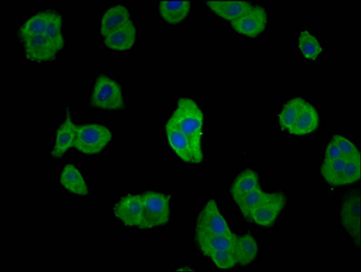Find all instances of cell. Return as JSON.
<instances>
[{
	"label": "cell",
	"instance_id": "obj_1",
	"mask_svg": "<svg viewBox=\"0 0 361 272\" xmlns=\"http://www.w3.org/2000/svg\"><path fill=\"white\" fill-rule=\"evenodd\" d=\"M20 37L27 60L39 63L53 60L65 44L61 15L52 11L35 14L22 25Z\"/></svg>",
	"mask_w": 361,
	"mask_h": 272
},
{
	"label": "cell",
	"instance_id": "obj_2",
	"mask_svg": "<svg viewBox=\"0 0 361 272\" xmlns=\"http://www.w3.org/2000/svg\"><path fill=\"white\" fill-rule=\"evenodd\" d=\"M169 120L187 136L197 163L201 162L203 160L202 138L204 115L200 106L190 98H181Z\"/></svg>",
	"mask_w": 361,
	"mask_h": 272
},
{
	"label": "cell",
	"instance_id": "obj_3",
	"mask_svg": "<svg viewBox=\"0 0 361 272\" xmlns=\"http://www.w3.org/2000/svg\"><path fill=\"white\" fill-rule=\"evenodd\" d=\"M112 139L113 133L106 126L98 124L78 126L74 148L83 154H98Z\"/></svg>",
	"mask_w": 361,
	"mask_h": 272
},
{
	"label": "cell",
	"instance_id": "obj_4",
	"mask_svg": "<svg viewBox=\"0 0 361 272\" xmlns=\"http://www.w3.org/2000/svg\"><path fill=\"white\" fill-rule=\"evenodd\" d=\"M144 217L141 229H151L167 224L170 219V198L160 193L142 195Z\"/></svg>",
	"mask_w": 361,
	"mask_h": 272
},
{
	"label": "cell",
	"instance_id": "obj_5",
	"mask_svg": "<svg viewBox=\"0 0 361 272\" xmlns=\"http://www.w3.org/2000/svg\"><path fill=\"white\" fill-rule=\"evenodd\" d=\"M91 105L103 110H119L124 107L122 91L115 80L101 75L96 81Z\"/></svg>",
	"mask_w": 361,
	"mask_h": 272
},
{
	"label": "cell",
	"instance_id": "obj_6",
	"mask_svg": "<svg viewBox=\"0 0 361 272\" xmlns=\"http://www.w3.org/2000/svg\"><path fill=\"white\" fill-rule=\"evenodd\" d=\"M197 233L228 236L235 235L213 200L205 205L198 215Z\"/></svg>",
	"mask_w": 361,
	"mask_h": 272
},
{
	"label": "cell",
	"instance_id": "obj_7",
	"mask_svg": "<svg viewBox=\"0 0 361 272\" xmlns=\"http://www.w3.org/2000/svg\"><path fill=\"white\" fill-rule=\"evenodd\" d=\"M114 213L124 225L140 227L144 217L142 195H128L121 198L114 207Z\"/></svg>",
	"mask_w": 361,
	"mask_h": 272
},
{
	"label": "cell",
	"instance_id": "obj_8",
	"mask_svg": "<svg viewBox=\"0 0 361 272\" xmlns=\"http://www.w3.org/2000/svg\"><path fill=\"white\" fill-rule=\"evenodd\" d=\"M267 15L260 6H253L243 15L232 22L233 28L239 34L256 37L264 32L267 23Z\"/></svg>",
	"mask_w": 361,
	"mask_h": 272
},
{
	"label": "cell",
	"instance_id": "obj_9",
	"mask_svg": "<svg viewBox=\"0 0 361 272\" xmlns=\"http://www.w3.org/2000/svg\"><path fill=\"white\" fill-rule=\"evenodd\" d=\"M285 205L286 197L284 195L270 194L268 197L253 211L249 219L259 226L270 227L275 223Z\"/></svg>",
	"mask_w": 361,
	"mask_h": 272
},
{
	"label": "cell",
	"instance_id": "obj_10",
	"mask_svg": "<svg viewBox=\"0 0 361 272\" xmlns=\"http://www.w3.org/2000/svg\"><path fill=\"white\" fill-rule=\"evenodd\" d=\"M360 195L353 193L345 200L341 212V223L355 242L360 245Z\"/></svg>",
	"mask_w": 361,
	"mask_h": 272
},
{
	"label": "cell",
	"instance_id": "obj_11",
	"mask_svg": "<svg viewBox=\"0 0 361 272\" xmlns=\"http://www.w3.org/2000/svg\"><path fill=\"white\" fill-rule=\"evenodd\" d=\"M165 129L170 145L177 155L186 162L197 163L192 145L187 136L170 120L166 123Z\"/></svg>",
	"mask_w": 361,
	"mask_h": 272
},
{
	"label": "cell",
	"instance_id": "obj_12",
	"mask_svg": "<svg viewBox=\"0 0 361 272\" xmlns=\"http://www.w3.org/2000/svg\"><path fill=\"white\" fill-rule=\"evenodd\" d=\"M236 235L197 233V241L202 252L207 257L221 251H234Z\"/></svg>",
	"mask_w": 361,
	"mask_h": 272
},
{
	"label": "cell",
	"instance_id": "obj_13",
	"mask_svg": "<svg viewBox=\"0 0 361 272\" xmlns=\"http://www.w3.org/2000/svg\"><path fill=\"white\" fill-rule=\"evenodd\" d=\"M136 40V29L132 21L105 37L106 46L113 50L126 51L131 48Z\"/></svg>",
	"mask_w": 361,
	"mask_h": 272
},
{
	"label": "cell",
	"instance_id": "obj_14",
	"mask_svg": "<svg viewBox=\"0 0 361 272\" xmlns=\"http://www.w3.org/2000/svg\"><path fill=\"white\" fill-rule=\"evenodd\" d=\"M77 135V127L72 122L70 113H68L66 120L58 129L56 141L51 153L54 157L63 156L72 147H74Z\"/></svg>",
	"mask_w": 361,
	"mask_h": 272
},
{
	"label": "cell",
	"instance_id": "obj_15",
	"mask_svg": "<svg viewBox=\"0 0 361 272\" xmlns=\"http://www.w3.org/2000/svg\"><path fill=\"white\" fill-rule=\"evenodd\" d=\"M129 13L123 6L110 8L101 19V33L104 37L130 22Z\"/></svg>",
	"mask_w": 361,
	"mask_h": 272
},
{
	"label": "cell",
	"instance_id": "obj_16",
	"mask_svg": "<svg viewBox=\"0 0 361 272\" xmlns=\"http://www.w3.org/2000/svg\"><path fill=\"white\" fill-rule=\"evenodd\" d=\"M319 117L315 108L310 103L305 104L296 124L289 131L296 136H303L312 133L319 127Z\"/></svg>",
	"mask_w": 361,
	"mask_h": 272
},
{
	"label": "cell",
	"instance_id": "obj_17",
	"mask_svg": "<svg viewBox=\"0 0 361 272\" xmlns=\"http://www.w3.org/2000/svg\"><path fill=\"white\" fill-rule=\"evenodd\" d=\"M61 182L68 191L75 195L85 196L89 193V188L84 178L72 164H68L64 168L61 176Z\"/></svg>",
	"mask_w": 361,
	"mask_h": 272
},
{
	"label": "cell",
	"instance_id": "obj_18",
	"mask_svg": "<svg viewBox=\"0 0 361 272\" xmlns=\"http://www.w3.org/2000/svg\"><path fill=\"white\" fill-rule=\"evenodd\" d=\"M234 252L239 264L244 266L253 263L258 252L255 238L250 234L237 236Z\"/></svg>",
	"mask_w": 361,
	"mask_h": 272
},
{
	"label": "cell",
	"instance_id": "obj_19",
	"mask_svg": "<svg viewBox=\"0 0 361 272\" xmlns=\"http://www.w3.org/2000/svg\"><path fill=\"white\" fill-rule=\"evenodd\" d=\"M208 7L217 15L228 21H234L253 8L251 4L242 1L207 2Z\"/></svg>",
	"mask_w": 361,
	"mask_h": 272
},
{
	"label": "cell",
	"instance_id": "obj_20",
	"mask_svg": "<svg viewBox=\"0 0 361 272\" xmlns=\"http://www.w3.org/2000/svg\"><path fill=\"white\" fill-rule=\"evenodd\" d=\"M190 8L189 1H162L159 5L162 18L170 24H177L184 20L189 15Z\"/></svg>",
	"mask_w": 361,
	"mask_h": 272
},
{
	"label": "cell",
	"instance_id": "obj_21",
	"mask_svg": "<svg viewBox=\"0 0 361 272\" xmlns=\"http://www.w3.org/2000/svg\"><path fill=\"white\" fill-rule=\"evenodd\" d=\"M258 187L260 183L258 174L249 169L243 171L238 176L232 188L234 200L253 191Z\"/></svg>",
	"mask_w": 361,
	"mask_h": 272
},
{
	"label": "cell",
	"instance_id": "obj_22",
	"mask_svg": "<svg viewBox=\"0 0 361 272\" xmlns=\"http://www.w3.org/2000/svg\"><path fill=\"white\" fill-rule=\"evenodd\" d=\"M305 103L304 99L296 98L285 104L279 115V124L283 129L289 131L296 124Z\"/></svg>",
	"mask_w": 361,
	"mask_h": 272
},
{
	"label": "cell",
	"instance_id": "obj_23",
	"mask_svg": "<svg viewBox=\"0 0 361 272\" xmlns=\"http://www.w3.org/2000/svg\"><path fill=\"white\" fill-rule=\"evenodd\" d=\"M270 195L262 191L260 186L237 199L234 201L245 216L249 219L250 214L260 206Z\"/></svg>",
	"mask_w": 361,
	"mask_h": 272
},
{
	"label": "cell",
	"instance_id": "obj_24",
	"mask_svg": "<svg viewBox=\"0 0 361 272\" xmlns=\"http://www.w3.org/2000/svg\"><path fill=\"white\" fill-rule=\"evenodd\" d=\"M347 159L341 157L335 160H324L321 173L327 182L331 185L341 186V178L346 164Z\"/></svg>",
	"mask_w": 361,
	"mask_h": 272
},
{
	"label": "cell",
	"instance_id": "obj_25",
	"mask_svg": "<svg viewBox=\"0 0 361 272\" xmlns=\"http://www.w3.org/2000/svg\"><path fill=\"white\" fill-rule=\"evenodd\" d=\"M298 48L303 56L308 60H316L322 53V46L310 32H302L298 37Z\"/></svg>",
	"mask_w": 361,
	"mask_h": 272
},
{
	"label": "cell",
	"instance_id": "obj_26",
	"mask_svg": "<svg viewBox=\"0 0 361 272\" xmlns=\"http://www.w3.org/2000/svg\"><path fill=\"white\" fill-rule=\"evenodd\" d=\"M360 178V156L347 159L341 178V186L354 183Z\"/></svg>",
	"mask_w": 361,
	"mask_h": 272
},
{
	"label": "cell",
	"instance_id": "obj_27",
	"mask_svg": "<svg viewBox=\"0 0 361 272\" xmlns=\"http://www.w3.org/2000/svg\"><path fill=\"white\" fill-rule=\"evenodd\" d=\"M209 257L220 269H229L238 264L234 251L215 252L210 255Z\"/></svg>",
	"mask_w": 361,
	"mask_h": 272
},
{
	"label": "cell",
	"instance_id": "obj_28",
	"mask_svg": "<svg viewBox=\"0 0 361 272\" xmlns=\"http://www.w3.org/2000/svg\"><path fill=\"white\" fill-rule=\"evenodd\" d=\"M331 141L338 146L342 157L348 159L360 156L357 148L343 136L336 135L332 138Z\"/></svg>",
	"mask_w": 361,
	"mask_h": 272
},
{
	"label": "cell",
	"instance_id": "obj_29",
	"mask_svg": "<svg viewBox=\"0 0 361 272\" xmlns=\"http://www.w3.org/2000/svg\"><path fill=\"white\" fill-rule=\"evenodd\" d=\"M341 153L338 146L331 141L327 147L324 160H335L341 157Z\"/></svg>",
	"mask_w": 361,
	"mask_h": 272
}]
</instances>
